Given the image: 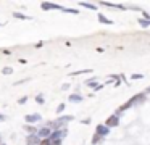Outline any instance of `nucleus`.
<instances>
[{"label":"nucleus","instance_id":"obj_4","mask_svg":"<svg viewBox=\"0 0 150 145\" xmlns=\"http://www.w3.org/2000/svg\"><path fill=\"white\" fill-rule=\"evenodd\" d=\"M42 119V116L39 113H33V115H26V124H31L33 126L34 122H39Z\"/></svg>","mask_w":150,"mask_h":145},{"label":"nucleus","instance_id":"obj_22","mask_svg":"<svg viewBox=\"0 0 150 145\" xmlns=\"http://www.w3.org/2000/svg\"><path fill=\"white\" fill-rule=\"evenodd\" d=\"M142 74H132V79H142Z\"/></svg>","mask_w":150,"mask_h":145},{"label":"nucleus","instance_id":"obj_26","mask_svg":"<svg viewBox=\"0 0 150 145\" xmlns=\"http://www.w3.org/2000/svg\"><path fill=\"white\" fill-rule=\"evenodd\" d=\"M0 144H2V137H0Z\"/></svg>","mask_w":150,"mask_h":145},{"label":"nucleus","instance_id":"obj_3","mask_svg":"<svg viewBox=\"0 0 150 145\" xmlns=\"http://www.w3.org/2000/svg\"><path fill=\"white\" fill-rule=\"evenodd\" d=\"M118 124H120V116H118V115L110 116V118L107 119V122H105V126H107L108 129H110V127H116Z\"/></svg>","mask_w":150,"mask_h":145},{"label":"nucleus","instance_id":"obj_13","mask_svg":"<svg viewBox=\"0 0 150 145\" xmlns=\"http://www.w3.org/2000/svg\"><path fill=\"white\" fill-rule=\"evenodd\" d=\"M92 73V69H79V71H74V73H71V76H79V74H89Z\"/></svg>","mask_w":150,"mask_h":145},{"label":"nucleus","instance_id":"obj_1","mask_svg":"<svg viewBox=\"0 0 150 145\" xmlns=\"http://www.w3.org/2000/svg\"><path fill=\"white\" fill-rule=\"evenodd\" d=\"M40 8L45 10V11H49V10H60V11H63L65 6L58 5V3H52V2H42L40 3Z\"/></svg>","mask_w":150,"mask_h":145},{"label":"nucleus","instance_id":"obj_15","mask_svg":"<svg viewBox=\"0 0 150 145\" xmlns=\"http://www.w3.org/2000/svg\"><path fill=\"white\" fill-rule=\"evenodd\" d=\"M86 84H87V86H91V87H95V86H97V79H95V77L87 79V81H86Z\"/></svg>","mask_w":150,"mask_h":145},{"label":"nucleus","instance_id":"obj_12","mask_svg":"<svg viewBox=\"0 0 150 145\" xmlns=\"http://www.w3.org/2000/svg\"><path fill=\"white\" fill-rule=\"evenodd\" d=\"M2 74H5V76H10V74H13V68H10V66L2 68Z\"/></svg>","mask_w":150,"mask_h":145},{"label":"nucleus","instance_id":"obj_25","mask_svg":"<svg viewBox=\"0 0 150 145\" xmlns=\"http://www.w3.org/2000/svg\"><path fill=\"white\" fill-rule=\"evenodd\" d=\"M147 92H150V87H149V89H147Z\"/></svg>","mask_w":150,"mask_h":145},{"label":"nucleus","instance_id":"obj_20","mask_svg":"<svg viewBox=\"0 0 150 145\" xmlns=\"http://www.w3.org/2000/svg\"><path fill=\"white\" fill-rule=\"evenodd\" d=\"M26 102H28V97H26V95L21 97V98H18V103H20V105H24Z\"/></svg>","mask_w":150,"mask_h":145},{"label":"nucleus","instance_id":"obj_27","mask_svg":"<svg viewBox=\"0 0 150 145\" xmlns=\"http://www.w3.org/2000/svg\"><path fill=\"white\" fill-rule=\"evenodd\" d=\"M0 145H5V144H4V142H2V144H0Z\"/></svg>","mask_w":150,"mask_h":145},{"label":"nucleus","instance_id":"obj_18","mask_svg":"<svg viewBox=\"0 0 150 145\" xmlns=\"http://www.w3.org/2000/svg\"><path fill=\"white\" fill-rule=\"evenodd\" d=\"M139 24L142 28H147V26H150V19H139Z\"/></svg>","mask_w":150,"mask_h":145},{"label":"nucleus","instance_id":"obj_17","mask_svg":"<svg viewBox=\"0 0 150 145\" xmlns=\"http://www.w3.org/2000/svg\"><path fill=\"white\" fill-rule=\"evenodd\" d=\"M63 13H71V15H79V11H78V10H74V8H63Z\"/></svg>","mask_w":150,"mask_h":145},{"label":"nucleus","instance_id":"obj_28","mask_svg":"<svg viewBox=\"0 0 150 145\" xmlns=\"http://www.w3.org/2000/svg\"><path fill=\"white\" fill-rule=\"evenodd\" d=\"M0 26H4V24H2V23H0Z\"/></svg>","mask_w":150,"mask_h":145},{"label":"nucleus","instance_id":"obj_23","mask_svg":"<svg viewBox=\"0 0 150 145\" xmlns=\"http://www.w3.org/2000/svg\"><path fill=\"white\" fill-rule=\"evenodd\" d=\"M69 89V84H63L62 86V90H68Z\"/></svg>","mask_w":150,"mask_h":145},{"label":"nucleus","instance_id":"obj_21","mask_svg":"<svg viewBox=\"0 0 150 145\" xmlns=\"http://www.w3.org/2000/svg\"><path fill=\"white\" fill-rule=\"evenodd\" d=\"M39 145H50V139H42Z\"/></svg>","mask_w":150,"mask_h":145},{"label":"nucleus","instance_id":"obj_19","mask_svg":"<svg viewBox=\"0 0 150 145\" xmlns=\"http://www.w3.org/2000/svg\"><path fill=\"white\" fill-rule=\"evenodd\" d=\"M65 111V103H60L58 106H57V115H60V113Z\"/></svg>","mask_w":150,"mask_h":145},{"label":"nucleus","instance_id":"obj_10","mask_svg":"<svg viewBox=\"0 0 150 145\" xmlns=\"http://www.w3.org/2000/svg\"><path fill=\"white\" fill-rule=\"evenodd\" d=\"M98 21L103 23V24H113V21H111V19H108L107 16H103L102 13H98Z\"/></svg>","mask_w":150,"mask_h":145},{"label":"nucleus","instance_id":"obj_7","mask_svg":"<svg viewBox=\"0 0 150 145\" xmlns=\"http://www.w3.org/2000/svg\"><path fill=\"white\" fill-rule=\"evenodd\" d=\"M23 129L28 132V135H37V127H34V126H31V124H24Z\"/></svg>","mask_w":150,"mask_h":145},{"label":"nucleus","instance_id":"obj_11","mask_svg":"<svg viewBox=\"0 0 150 145\" xmlns=\"http://www.w3.org/2000/svg\"><path fill=\"white\" fill-rule=\"evenodd\" d=\"M79 5L84 6V8H89V10H97V6L94 3H87V2H79Z\"/></svg>","mask_w":150,"mask_h":145},{"label":"nucleus","instance_id":"obj_6","mask_svg":"<svg viewBox=\"0 0 150 145\" xmlns=\"http://www.w3.org/2000/svg\"><path fill=\"white\" fill-rule=\"evenodd\" d=\"M40 144V139L37 135H28L26 137V145H39Z\"/></svg>","mask_w":150,"mask_h":145},{"label":"nucleus","instance_id":"obj_5","mask_svg":"<svg viewBox=\"0 0 150 145\" xmlns=\"http://www.w3.org/2000/svg\"><path fill=\"white\" fill-rule=\"evenodd\" d=\"M108 132H110V129H108L105 124H98L97 129H95V134L100 135V137H105V135H108Z\"/></svg>","mask_w":150,"mask_h":145},{"label":"nucleus","instance_id":"obj_2","mask_svg":"<svg viewBox=\"0 0 150 145\" xmlns=\"http://www.w3.org/2000/svg\"><path fill=\"white\" fill-rule=\"evenodd\" d=\"M50 135H52V129L47 127V126H42V127L37 129V137L42 140V139H49Z\"/></svg>","mask_w":150,"mask_h":145},{"label":"nucleus","instance_id":"obj_24","mask_svg":"<svg viewBox=\"0 0 150 145\" xmlns=\"http://www.w3.org/2000/svg\"><path fill=\"white\" fill-rule=\"evenodd\" d=\"M5 119H7V118H5V115H2V113H0V121H5Z\"/></svg>","mask_w":150,"mask_h":145},{"label":"nucleus","instance_id":"obj_8","mask_svg":"<svg viewBox=\"0 0 150 145\" xmlns=\"http://www.w3.org/2000/svg\"><path fill=\"white\" fill-rule=\"evenodd\" d=\"M69 102H74V103L82 102V95H79V93H71V95H69Z\"/></svg>","mask_w":150,"mask_h":145},{"label":"nucleus","instance_id":"obj_16","mask_svg":"<svg viewBox=\"0 0 150 145\" xmlns=\"http://www.w3.org/2000/svg\"><path fill=\"white\" fill-rule=\"evenodd\" d=\"M36 102L39 103V105H44V102H45V100H44L42 93H37V95H36Z\"/></svg>","mask_w":150,"mask_h":145},{"label":"nucleus","instance_id":"obj_9","mask_svg":"<svg viewBox=\"0 0 150 145\" xmlns=\"http://www.w3.org/2000/svg\"><path fill=\"white\" fill-rule=\"evenodd\" d=\"M13 16H15V18H18V19H26V21H29V19H31V16L23 15V13H20V11H13Z\"/></svg>","mask_w":150,"mask_h":145},{"label":"nucleus","instance_id":"obj_14","mask_svg":"<svg viewBox=\"0 0 150 145\" xmlns=\"http://www.w3.org/2000/svg\"><path fill=\"white\" fill-rule=\"evenodd\" d=\"M103 140V137H100V135H97V134H94V137H92V145H95V144H98V142H102Z\"/></svg>","mask_w":150,"mask_h":145}]
</instances>
